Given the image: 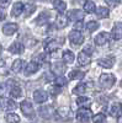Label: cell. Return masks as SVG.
<instances>
[{
    "label": "cell",
    "mask_w": 122,
    "mask_h": 123,
    "mask_svg": "<svg viewBox=\"0 0 122 123\" xmlns=\"http://www.w3.org/2000/svg\"><path fill=\"white\" fill-rule=\"evenodd\" d=\"M10 3V0H0V4H3V5H6Z\"/></svg>",
    "instance_id": "obj_43"
},
{
    "label": "cell",
    "mask_w": 122,
    "mask_h": 123,
    "mask_svg": "<svg viewBox=\"0 0 122 123\" xmlns=\"http://www.w3.org/2000/svg\"><path fill=\"white\" fill-rule=\"evenodd\" d=\"M33 100L37 102V104H43L48 100V94L43 90H36L33 92Z\"/></svg>",
    "instance_id": "obj_9"
},
{
    "label": "cell",
    "mask_w": 122,
    "mask_h": 123,
    "mask_svg": "<svg viewBox=\"0 0 122 123\" xmlns=\"http://www.w3.org/2000/svg\"><path fill=\"white\" fill-rule=\"evenodd\" d=\"M5 119L7 123H19L20 122V117L16 113H7L5 116Z\"/></svg>",
    "instance_id": "obj_30"
},
{
    "label": "cell",
    "mask_w": 122,
    "mask_h": 123,
    "mask_svg": "<svg viewBox=\"0 0 122 123\" xmlns=\"http://www.w3.org/2000/svg\"><path fill=\"white\" fill-rule=\"evenodd\" d=\"M39 70V64L36 63V62H30L27 64V67L25 68V74L28 76V75H33L36 74L37 71Z\"/></svg>",
    "instance_id": "obj_14"
},
{
    "label": "cell",
    "mask_w": 122,
    "mask_h": 123,
    "mask_svg": "<svg viewBox=\"0 0 122 123\" xmlns=\"http://www.w3.org/2000/svg\"><path fill=\"white\" fill-rule=\"evenodd\" d=\"M83 52H84L85 54H88V55H91V54H93V52H94V49H93V47H91V46H86V47L83 49Z\"/></svg>",
    "instance_id": "obj_39"
},
{
    "label": "cell",
    "mask_w": 122,
    "mask_h": 123,
    "mask_svg": "<svg viewBox=\"0 0 122 123\" xmlns=\"http://www.w3.org/2000/svg\"><path fill=\"white\" fill-rule=\"evenodd\" d=\"M120 85H121V87H122V81H121V84H120Z\"/></svg>",
    "instance_id": "obj_47"
},
{
    "label": "cell",
    "mask_w": 122,
    "mask_h": 123,
    "mask_svg": "<svg viewBox=\"0 0 122 123\" xmlns=\"http://www.w3.org/2000/svg\"><path fill=\"white\" fill-rule=\"evenodd\" d=\"M4 64H5V62H4L1 58H0V67H4Z\"/></svg>",
    "instance_id": "obj_44"
},
{
    "label": "cell",
    "mask_w": 122,
    "mask_h": 123,
    "mask_svg": "<svg viewBox=\"0 0 122 123\" xmlns=\"http://www.w3.org/2000/svg\"><path fill=\"white\" fill-rule=\"evenodd\" d=\"M74 27H75V30H77V31L81 30V28H83V22H81V21H78V22L74 25Z\"/></svg>",
    "instance_id": "obj_42"
},
{
    "label": "cell",
    "mask_w": 122,
    "mask_h": 123,
    "mask_svg": "<svg viewBox=\"0 0 122 123\" xmlns=\"http://www.w3.org/2000/svg\"><path fill=\"white\" fill-rule=\"evenodd\" d=\"M110 33L109 32H100L95 38H94V42H95V44L96 46H105L109 41H110Z\"/></svg>",
    "instance_id": "obj_8"
},
{
    "label": "cell",
    "mask_w": 122,
    "mask_h": 123,
    "mask_svg": "<svg viewBox=\"0 0 122 123\" xmlns=\"http://www.w3.org/2000/svg\"><path fill=\"white\" fill-rule=\"evenodd\" d=\"M9 50L11 53H14V54H21L24 52V46H22V43H20V42H14L11 46L9 47Z\"/></svg>",
    "instance_id": "obj_19"
},
{
    "label": "cell",
    "mask_w": 122,
    "mask_h": 123,
    "mask_svg": "<svg viewBox=\"0 0 122 123\" xmlns=\"http://www.w3.org/2000/svg\"><path fill=\"white\" fill-rule=\"evenodd\" d=\"M93 122L94 123H105L106 122V116L104 113H97L93 117Z\"/></svg>",
    "instance_id": "obj_33"
},
{
    "label": "cell",
    "mask_w": 122,
    "mask_h": 123,
    "mask_svg": "<svg viewBox=\"0 0 122 123\" xmlns=\"http://www.w3.org/2000/svg\"><path fill=\"white\" fill-rule=\"evenodd\" d=\"M77 104L80 106V107H84V108H88L89 106H90V104H91V100L89 98V97H86V96H79L78 98H77Z\"/></svg>",
    "instance_id": "obj_22"
},
{
    "label": "cell",
    "mask_w": 122,
    "mask_h": 123,
    "mask_svg": "<svg viewBox=\"0 0 122 123\" xmlns=\"http://www.w3.org/2000/svg\"><path fill=\"white\" fill-rule=\"evenodd\" d=\"M67 25H68V17H65L60 14L56 18V27L57 28H64V27H67Z\"/></svg>",
    "instance_id": "obj_21"
},
{
    "label": "cell",
    "mask_w": 122,
    "mask_h": 123,
    "mask_svg": "<svg viewBox=\"0 0 122 123\" xmlns=\"http://www.w3.org/2000/svg\"><path fill=\"white\" fill-rule=\"evenodd\" d=\"M116 83V78L114 74H101L99 78V84L103 89H111Z\"/></svg>",
    "instance_id": "obj_1"
},
{
    "label": "cell",
    "mask_w": 122,
    "mask_h": 123,
    "mask_svg": "<svg viewBox=\"0 0 122 123\" xmlns=\"http://www.w3.org/2000/svg\"><path fill=\"white\" fill-rule=\"evenodd\" d=\"M56 117L59 119V121H68L70 117H72V110L67 106H63V107H59L56 112Z\"/></svg>",
    "instance_id": "obj_4"
},
{
    "label": "cell",
    "mask_w": 122,
    "mask_h": 123,
    "mask_svg": "<svg viewBox=\"0 0 122 123\" xmlns=\"http://www.w3.org/2000/svg\"><path fill=\"white\" fill-rule=\"evenodd\" d=\"M6 95V87L4 85H0V97H4Z\"/></svg>",
    "instance_id": "obj_40"
},
{
    "label": "cell",
    "mask_w": 122,
    "mask_h": 123,
    "mask_svg": "<svg viewBox=\"0 0 122 123\" xmlns=\"http://www.w3.org/2000/svg\"><path fill=\"white\" fill-rule=\"evenodd\" d=\"M5 106V110H7V111H14V110H16V107H17V104L14 101V100H5V104H4Z\"/></svg>",
    "instance_id": "obj_31"
},
{
    "label": "cell",
    "mask_w": 122,
    "mask_h": 123,
    "mask_svg": "<svg viewBox=\"0 0 122 123\" xmlns=\"http://www.w3.org/2000/svg\"><path fill=\"white\" fill-rule=\"evenodd\" d=\"M99 27H100V26H99V22H97V21H90V22H88V25H86V28H88L89 32H94V31H96Z\"/></svg>",
    "instance_id": "obj_34"
},
{
    "label": "cell",
    "mask_w": 122,
    "mask_h": 123,
    "mask_svg": "<svg viewBox=\"0 0 122 123\" xmlns=\"http://www.w3.org/2000/svg\"><path fill=\"white\" fill-rule=\"evenodd\" d=\"M105 1L110 5V6H112V7H116L118 4H120V1L121 0H105Z\"/></svg>",
    "instance_id": "obj_38"
},
{
    "label": "cell",
    "mask_w": 122,
    "mask_h": 123,
    "mask_svg": "<svg viewBox=\"0 0 122 123\" xmlns=\"http://www.w3.org/2000/svg\"><path fill=\"white\" fill-rule=\"evenodd\" d=\"M116 63V58L114 55H107V57H104L97 60V65L101 67V68H105V69H109V68H112Z\"/></svg>",
    "instance_id": "obj_6"
},
{
    "label": "cell",
    "mask_w": 122,
    "mask_h": 123,
    "mask_svg": "<svg viewBox=\"0 0 122 123\" xmlns=\"http://www.w3.org/2000/svg\"><path fill=\"white\" fill-rule=\"evenodd\" d=\"M65 69H67V67H65L63 63L57 62V63H54V64L52 65V73L56 74L57 76H62V75L65 73Z\"/></svg>",
    "instance_id": "obj_12"
},
{
    "label": "cell",
    "mask_w": 122,
    "mask_h": 123,
    "mask_svg": "<svg viewBox=\"0 0 122 123\" xmlns=\"http://www.w3.org/2000/svg\"><path fill=\"white\" fill-rule=\"evenodd\" d=\"M20 108H21V112L24 113V116H26L27 118L35 117V110H33V106L30 101H27V100L22 101L21 105H20Z\"/></svg>",
    "instance_id": "obj_2"
},
{
    "label": "cell",
    "mask_w": 122,
    "mask_h": 123,
    "mask_svg": "<svg viewBox=\"0 0 122 123\" xmlns=\"http://www.w3.org/2000/svg\"><path fill=\"white\" fill-rule=\"evenodd\" d=\"M84 75H85V73L81 70H73L69 73V78L72 80H81L84 78Z\"/></svg>",
    "instance_id": "obj_26"
},
{
    "label": "cell",
    "mask_w": 122,
    "mask_h": 123,
    "mask_svg": "<svg viewBox=\"0 0 122 123\" xmlns=\"http://www.w3.org/2000/svg\"><path fill=\"white\" fill-rule=\"evenodd\" d=\"M96 14L100 18H106L110 15V10L109 7H105V6H99L96 7Z\"/></svg>",
    "instance_id": "obj_24"
},
{
    "label": "cell",
    "mask_w": 122,
    "mask_h": 123,
    "mask_svg": "<svg viewBox=\"0 0 122 123\" xmlns=\"http://www.w3.org/2000/svg\"><path fill=\"white\" fill-rule=\"evenodd\" d=\"M68 18L74 20V21H81L84 18V12L79 9H73L68 12Z\"/></svg>",
    "instance_id": "obj_11"
},
{
    "label": "cell",
    "mask_w": 122,
    "mask_h": 123,
    "mask_svg": "<svg viewBox=\"0 0 122 123\" xmlns=\"http://www.w3.org/2000/svg\"><path fill=\"white\" fill-rule=\"evenodd\" d=\"M90 117H91V111L89 108L80 107L77 112V119L81 123H88L90 121Z\"/></svg>",
    "instance_id": "obj_5"
},
{
    "label": "cell",
    "mask_w": 122,
    "mask_h": 123,
    "mask_svg": "<svg viewBox=\"0 0 122 123\" xmlns=\"http://www.w3.org/2000/svg\"><path fill=\"white\" fill-rule=\"evenodd\" d=\"M69 41L75 46H80V44L84 43V36L81 35L79 31L75 30V31H72V32L69 33Z\"/></svg>",
    "instance_id": "obj_7"
},
{
    "label": "cell",
    "mask_w": 122,
    "mask_h": 123,
    "mask_svg": "<svg viewBox=\"0 0 122 123\" xmlns=\"http://www.w3.org/2000/svg\"><path fill=\"white\" fill-rule=\"evenodd\" d=\"M48 12H42V14H39V16H38V18L36 20V24H38V25H43V24H46V22H48Z\"/></svg>",
    "instance_id": "obj_32"
},
{
    "label": "cell",
    "mask_w": 122,
    "mask_h": 123,
    "mask_svg": "<svg viewBox=\"0 0 122 123\" xmlns=\"http://www.w3.org/2000/svg\"><path fill=\"white\" fill-rule=\"evenodd\" d=\"M49 92H51V95H58L59 92H60V87L59 86H57V85H54V86H51L49 87Z\"/></svg>",
    "instance_id": "obj_37"
},
{
    "label": "cell",
    "mask_w": 122,
    "mask_h": 123,
    "mask_svg": "<svg viewBox=\"0 0 122 123\" xmlns=\"http://www.w3.org/2000/svg\"><path fill=\"white\" fill-rule=\"evenodd\" d=\"M78 63H79L81 67H88V65L91 63L90 55L85 54L84 52H80V53L78 54Z\"/></svg>",
    "instance_id": "obj_17"
},
{
    "label": "cell",
    "mask_w": 122,
    "mask_h": 123,
    "mask_svg": "<svg viewBox=\"0 0 122 123\" xmlns=\"http://www.w3.org/2000/svg\"><path fill=\"white\" fill-rule=\"evenodd\" d=\"M10 95H11L14 98H19V97H21V95H22V90H21V87L17 86V85L13 86L11 89H10Z\"/></svg>",
    "instance_id": "obj_28"
},
{
    "label": "cell",
    "mask_w": 122,
    "mask_h": 123,
    "mask_svg": "<svg viewBox=\"0 0 122 123\" xmlns=\"http://www.w3.org/2000/svg\"><path fill=\"white\" fill-rule=\"evenodd\" d=\"M17 30H19L17 24L9 22V24L4 25V27H3V32H4V35H6V36H11V35H14V33L16 32Z\"/></svg>",
    "instance_id": "obj_13"
},
{
    "label": "cell",
    "mask_w": 122,
    "mask_h": 123,
    "mask_svg": "<svg viewBox=\"0 0 122 123\" xmlns=\"http://www.w3.org/2000/svg\"><path fill=\"white\" fill-rule=\"evenodd\" d=\"M5 17H6V12H5V10L0 7V21L5 20Z\"/></svg>",
    "instance_id": "obj_41"
},
{
    "label": "cell",
    "mask_w": 122,
    "mask_h": 123,
    "mask_svg": "<svg viewBox=\"0 0 122 123\" xmlns=\"http://www.w3.org/2000/svg\"><path fill=\"white\" fill-rule=\"evenodd\" d=\"M0 52H1V43H0Z\"/></svg>",
    "instance_id": "obj_46"
},
{
    "label": "cell",
    "mask_w": 122,
    "mask_h": 123,
    "mask_svg": "<svg viewBox=\"0 0 122 123\" xmlns=\"http://www.w3.org/2000/svg\"><path fill=\"white\" fill-rule=\"evenodd\" d=\"M42 1H47V0H42Z\"/></svg>",
    "instance_id": "obj_48"
},
{
    "label": "cell",
    "mask_w": 122,
    "mask_h": 123,
    "mask_svg": "<svg viewBox=\"0 0 122 123\" xmlns=\"http://www.w3.org/2000/svg\"><path fill=\"white\" fill-rule=\"evenodd\" d=\"M84 11L88 12V14H93L96 11V6H95V3L91 1V0H86V1L84 3Z\"/></svg>",
    "instance_id": "obj_23"
},
{
    "label": "cell",
    "mask_w": 122,
    "mask_h": 123,
    "mask_svg": "<svg viewBox=\"0 0 122 123\" xmlns=\"http://www.w3.org/2000/svg\"><path fill=\"white\" fill-rule=\"evenodd\" d=\"M54 84H56L57 86H59V87H62V86H64V85L67 84V80H65L64 76H57V78L54 79Z\"/></svg>",
    "instance_id": "obj_35"
},
{
    "label": "cell",
    "mask_w": 122,
    "mask_h": 123,
    "mask_svg": "<svg viewBox=\"0 0 122 123\" xmlns=\"http://www.w3.org/2000/svg\"><path fill=\"white\" fill-rule=\"evenodd\" d=\"M110 113H111V116H114V117H121L122 116V104H120V102H115V104L111 106V108H110Z\"/></svg>",
    "instance_id": "obj_16"
},
{
    "label": "cell",
    "mask_w": 122,
    "mask_h": 123,
    "mask_svg": "<svg viewBox=\"0 0 122 123\" xmlns=\"http://www.w3.org/2000/svg\"><path fill=\"white\" fill-rule=\"evenodd\" d=\"M117 123H122V116H121V117H118V121H117Z\"/></svg>",
    "instance_id": "obj_45"
},
{
    "label": "cell",
    "mask_w": 122,
    "mask_h": 123,
    "mask_svg": "<svg viewBox=\"0 0 122 123\" xmlns=\"http://www.w3.org/2000/svg\"><path fill=\"white\" fill-rule=\"evenodd\" d=\"M53 7L59 14H62L67 10V4H65V1H63V0H53Z\"/></svg>",
    "instance_id": "obj_20"
},
{
    "label": "cell",
    "mask_w": 122,
    "mask_h": 123,
    "mask_svg": "<svg viewBox=\"0 0 122 123\" xmlns=\"http://www.w3.org/2000/svg\"><path fill=\"white\" fill-rule=\"evenodd\" d=\"M111 37L116 41L122 39V22H116L114 25L112 31H111Z\"/></svg>",
    "instance_id": "obj_10"
},
{
    "label": "cell",
    "mask_w": 122,
    "mask_h": 123,
    "mask_svg": "<svg viewBox=\"0 0 122 123\" xmlns=\"http://www.w3.org/2000/svg\"><path fill=\"white\" fill-rule=\"evenodd\" d=\"M25 10V5L21 3V1H17L13 5V9H11V16L14 17H19L20 15H21L24 12Z\"/></svg>",
    "instance_id": "obj_15"
},
{
    "label": "cell",
    "mask_w": 122,
    "mask_h": 123,
    "mask_svg": "<svg viewBox=\"0 0 122 123\" xmlns=\"http://www.w3.org/2000/svg\"><path fill=\"white\" fill-rule=\"evenodd\" d=\"M39 115H41L42 118L48 119V118H51L53 116V110H52L51 106H42L39 108Z\"/></svg>",
    "instance_id": "obj_18"
},
{
    "label": "cell",
    "mask_w": 122,
    "mask_h": 123,
    "mask_svg": "<svg viewBox=\"0 0 122 123\" xmlns=\"http://www.w3.org/2000/svg\"><path fill=\"white\" fill-rule=\"evenodd\" d=\"M24 60L22 59H16L14 63H13V67H11V70L14 71V73H20V71L22 70L24 68Z\"/></svg>",
    "instance_id": "obj_25"
},
{
    "label": "cell",
    "mask_w": 122,
    "mask_h": 123,
    "mask_svg": "<svg viewBox=\"0 0 122 123\" xmlns=\"http://www.w3.org/2000/svg\"><path fill=\"white\" fill-rule=\"evenodd\" d=\"M63 60L65 62V63H68V64L73 63L74 62V53L72 52V50H69V49L64 50L63 52Z\"/></svg>",
    "instance_id": "obj_27"
},
{
    "label": "cell",
    "mask_w": 122,
    "mask_h": 123,
    "mask_svg": "<svg viewBox=\"0 0 122 123\" xmlns=\"http://www.w3.org/2000/svg\"><path fill=\"white\" fill-rule=\"evenodd\" d=\"M85 91H86V84H83V83H81V84L77 85V86L73 89V94L81 96V95H83Z\"/></svg>",
    "instance_id": "obj_29"
},
{
    "label": "cell",
    "mask_w": 122,
    "mask_h": 123,
    "mask_svg": "<svg viewBox=\"0 0 122 123\" xmlns=\"http://www.w3.org/2000/svg\"><path fill=\"white\" fill-rule=\"evenodd\" d=\"M64 39L63 38H56V39H49L48 42L46 43L45 48H46V52L48 53H53L54 50H57L60 46L63 44Z\"/></svg>",
    "instance_id": "obj_3"
},
{
    "label": "cell",
    "mask_w": 122,
    "mask_h": 123,
    "mask_svg": "<svg viewBox=\"0 0 122 123\" xmlns=\"http://www.w3.org/2000/svg\"><path fill=\"white\" fill-rule=\"evenodd\" d=\"M25 10H26V16L28 17L30 15H32V14L36 11V6H35L33 4H28V5L25 6Z\"/></svg>",
    "instance_id": "obj_36"
}]
</instances>
